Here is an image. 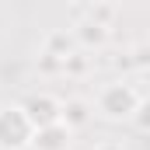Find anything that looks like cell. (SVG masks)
Returning <instances> with one entry per match:
<instances>
[{
    "mask_svg": "<svg viewBox=\"0 0 150 150\" xmlns=\"http://www.w3.org/2000/svg\"><path fill=\"white\" fill-rule=\"evenodd\" d=\"M87 67H91V59L84 56V49H74V52H67V56H63V63H59V74L84 77V74H87Z\"/></svg>",
    "mask_w": 150,
    "mask_h": 150,
    "instance_id": "cell-7",
    "label": "cell"
},
{
    "mask_svg": "<svg viewBox=\"0 0 150 150\" xmlns=\"http://www.w3.org/2000/svg\"><path fill=\"white\" fill-rule=\"evenodd\" d=\"M67 4H84V0H67Z\"/></svg>",
    "mask_w": 150,
    "mask_h": 150,
    "instance_id": "cell-15",
    "label": "cell"
},
{
    "mask_svg": "<svg viewBox=\"0 0 150 150\" xmlns=\"http://www.w3.org/2000/svg\"><path fill=\"white\" fill-rule=\"evenodd\" d=\"M59 63H63V59H59L56 52H49V49L38 52V70H42V74H59Z\"/></svg>",
    "mask_w": 150,
    "mask_h": 150,
    "instance_id": "cell-10",
    "label": "cell"
},
{
    "mask_svg": "<svg viewBox=\"0 0 150 150\" xmlns=\"http://www.w3.org/2000/svg\"><path fill=\"white\" fill-rule=\"evenodd\" d=\"M143 101V94L133 84H108L98 94V112L105 115L108 122H126L129 115L136 112V105Z\"/></svg>",
    "mask_w": 150,
    "mask_h": 150,
    "instance_id": "cell-1",
    "label": "cell"
},
{
    "mask_svg": "<svg viewBox=\"0 0 150 150\" xmlns=\"http://www.w3.org/2000/svg\"><path fill=\"white\" fill-rule=\"evenodd\" d=\"M70 143H74V129H67L63 122H52V126H38L32 133L28 150H70Z\"/></svg>",
    "mask_w": 150,
    "mask_h": 150,
    "instance_id": "cell-3",
    "label": "cell"
},
{
    "mask_svg": "<svg viewBox=\"0 0 150 150\" xmlns=\"http://www.w3.org/2000/svg\"><path fill=\"white\" fill-rule=\"evenodd\" d=\"M84 4H101V0H84Z\"/></svg>",
    "mask_w": 150,
    "mask_h": 150,
    "instance_id": "cell-14",
    "label": "cell"
},
{
    "mask_svg": "<svg viewBox=\"0 0 150 150\" xmlns=\"http://www.w3.org/2000/svg\"><path fill=\"white\" fill-rule=\"evenodd\" d=\"M94 150H126V147H122V143H115V140H101Z\"/></svg>",
    "mask_w": 150,
    "mask_h": 150,
    "instance_id": "cell-13",
    "label": "cell"
},
{
    "mask_svg": "<svg viewBox=\"0 0 150 150\" xmlns=\"http://www.w3.org/2000/svg\"><path fill=\"white\" fill-rule=\"evenodd\" d=\"M74 42L80 45V49H101L105 42H108V28L105 25H94V21H80L74 28Z\"/></svg>",
    "mask_w": 150,
    "mask_h": 150,
    "instance_id": "cell-6",
    "label": "cell"
},
{
    "mask_svg": "<svg viewBox=\"0 0 150 150\" xmlns=\"http://www.w3.org/2000/svg\"><path fill=\"white\" fill-rule=\"evenodd\" d=\"M45 49H49V52H56V56L63 59L67 52H74V38H70V35H63V32H52V35L45 38Z\"/></svg>",
    "mask_w": 150,
    "mask_h": 150,
    "instance_id": "cell-9",
    "label": "cell"
},
{
    "mask_svg": "<svg viewBox=\"0 0 150 150\" xmlns=\"http://www.w3.org/2000/svg\"><path fill=\"white\" fill-rule=\"evenodd\" d=\"M87 21H94V25H112L115 21V7L112 0H101V4H87Z\"/></svg>",
    "mask_w": 150,
    "mask_h": 150,
    "instance_id": "cell-8",
    "label": "cell"
},
{
    "mask_svg": "<svg viewBox=\"0 0 150 150\" xmlns=\"http://www.w3.org/2000/svg\"><path fill=\"white\" fill-rule=\"evenodd\" d=\"M129 63H133V67H136V70L143 74V70H147V63H150V56H147V45H136V49H133V59H129Z\"/></svg>",
    "mask_w": 150,
    "mask_h": 150,
    "instance_id": "cell-12",
    "label": "cell"
},
{
    "mask_svg": "<svg viewBox=\"0 0 150 150\" xmlns=\"http://www.w3.org/2000/svg\"><path fill=\"white\" fill-rule=\"evenodd\" d=\"M129 119H136V129H140V133H147V129H150V105H147V101H140V105H136V112L129 115Z\"/></svg>",
    "mask_w": 150,
    "mask_h": 150,
    "instance_id": "cell-11",
    "label": "cell"
},
{
    "mask_svg": "<svg viewBox=\"0 0 150 150\" xmlns=\"http://www.w3.org/2000/svg\"><path fill=\"white\" fill-rule=\"evenodd\" d=\"M59 122L67 126V129H84L87 122H91V105L84 101V98H67V101H59Z\"/></svg>",
    "mask_w": 150,
    "mask_h": 150,
    "instance_id": "cell-5",
    "label": "cell"
},
{
    "mask_svg": "<svg viewBox=\"0 0 150 150\" xmlns=\"http://www.w3.org/2000/svg\"><path fill=\"white\" fill-rule=\"evenodd\" d=\"M21 112L28 115L32 129H38V126H52V122H59V101H56L52 94H32V98L21 105Z\"/></svg>",
    "mask_w": 150,
    "mask_h": 150,
    "instance_id": "cell-4",
    "label": "cell"
},
{
    "mask_svg": "<svg viewBox=\"0 0 150 150\" xmlns=\"http://www.w3.org/2000/svg\"><path fill=\"white\" fill-rule=\"evenodd\" d=\"M32 122L21 112V105H4L0 108V150H28L32 143Z\"/></svg>",
    "mask_w": 150,
    "mask_h": 150,
    "instance_id": "cell-2",
    "label": "cell"
}]
</instances>
